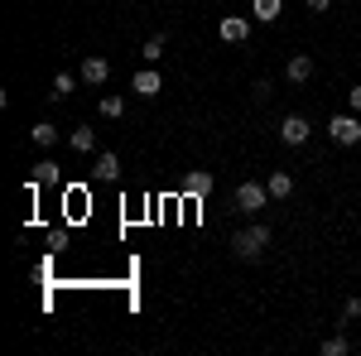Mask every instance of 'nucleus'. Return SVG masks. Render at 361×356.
<instances>
[{
	"label": "nucleus",
	"instance_id": "nucleus-22",
	"mask_svg": "<svg viewBox=\"0 0 361 356\" xmlns=\"http://www.w3.org/2000/svg\"><path fill=\"white\" fill-rule=\"evenodd\" d=\"M347 102H352V111H357V116H361V82L352 87V92H347Z\"/></svg>",
	"mask_w": 361,
	"mask_h": 356
},
{
	"label": "nucleus",
	"instance_id": "nucleus-3",
	"mask_svg": "<svg viewBox=\"0 0 361 356\" xmlns=\"http://www.w3.org/2000/svg\"><path fill=\"white\" fill-rule=\"evenodd\" d=\"M328 135H333V145H361V121L357 116H333Z\"/></svg>",
	"mask_w": 361,
	"mask_h": 356
},
{
	"label": "nucleus",
	"instance_id": "nucleus-12",
	"mask_svg": "<svg viewBox=\"0 0 361 356\" xmlns=\"http://www.w3.org/2000/svg\"><path fill=\"white\" fill-rule=\"evenodd\" d=\"M68 145H73L78 154H92V149H97V130H92V125H73V130H68Z\"/></svg>",
	"mask_w": 361,
	"mask_h": 356
},
{
	"label": "nucleus",
	"instance_id": "nucleus-5",
	"mask_svg": "<svg viewBox=\"0 0 361 356\" xmlns=\"http://www.w3.org/2000/svg\"><path fill=\"white\" fill-rule=\"evenodd\" d=\"M212 188H217V178H212L207 168H188V173H183V192H188L193 202H202Z\"/></svg>",
	"mask_w": 361,
	"mask_h": 356
},
{
	"label": "nucleus",
	"instance_id": "nucleus-15",
	"mask_svg": "<svg viewBox=\"0 0 361 356\" xmlns=\"http://www.w3.org/2000/svg\"><path fill=\"white\" fill-rule=\"evenodd\" d=\"M265 188H270V197H279V202H284V197L294 192V178L279 168V173H270V178H265Z\"/></svg>",
	"mask_w": 361,
	"mask_h": 356
},
{
	"label": "nucleus",
	"instance_id": "nucleus-19",
	"mask_svg": "<svg viewBox=\"0 0 361 356\" xmlns=\"http://www.w3.org/2000/svg\"><path fill=\"white\" fill-rule=\"evenodd\" d=\"M347 352H352V347H347V337H342V332L323 342V356H347Z\"/></svg>",
	"mask_w": 361,
	"mask_h": 356
},
{
	"label": "nucleus",
	"instance_id": "nucleus-13",
	"mask_svg": "<svg viewBox=\"0 0 361 356\" xmlns=\"http://www.w3.org/2000/svg\"><path fill=\"white\" fill-rule=\"evenodd\" d=\"M58 178H63V173H58L54 159H39V164H34V173H29V188H44V183H58Z\"/></svg>",
	"mask_w": 361,
	"mask_h": 356
},
{
	"label": "nucleus",
	"instance_id": "nucleus-17",
	"mask_svg": "<svg viewBox=\"0 0 361 356\" xmlns=\"http://www.w3.org/2000/svg\"><path fill=\"white\" fill-rule=\"evenodd\" d=\"M73 87H78V78H73V73H58V78H54V92H49V97H54V102H63Z\"/></svg>",
	"mask_w": 361,
	"mask_h": 356
},
{
	"label": "nucleus",
	"instance_id": "nucleus-23",
	"mask_svg": "<svg viewBox=\"0 0 361 356\" xmlns=\"http://www.w3.org/2000/svg\"><path fill=\"white\" fill-rule=\"evenodd\" d=\"M347 318H352V323L361 318V299H347Z\"/></svg>",
	"mask_w": 361,
	"mask_h": 356
},
{
	"label": "nucleus",
	"instance_id": "nucleus-18",
	"mask_svg": "<svg viewBox=\"0 0 361 356\" xmlns=\"http://www.w3.org/2000/svg\"><path fill=\"white\" fill-rule=\"evenodd\" d=\"M159 58H164V34L145 39V63H159Z\"/></svg>",
	"mask_w": 361,
	"mask_h": 356
},
{
	"label": "nucleus",
	"instance_id": "nucleus-9",
	"mask_svg": "<svg viewBox=\"0 0 361 356\" xmlns=\"http://www.w3.org/2000/svg\"><path fill=\"white\" fill-rule=\"evenodd\" d=\"M92 178H97V183H121V159H116L111 149H106V154H97V164H92Z\"/></svg>",
	"mask_w": 361,
	"mask_h": 356
},
{
	"label": "nucleus",
	"instance_id": "nucleus-21",
	"mask_svg": "<svg viewBox=\"0 0 361 356\" xmlns=\"http://www.w3.org/2000/svg\"><path fill=\"white\" fill-rule=\"evenodd\" d=\"M308 5V15H328V10H333V0H304Z\"/></svg>",
	"mask_w": 361,
	"mask_h": 356
},
{
	"label": "nucleus",
	"instance_id": "nucleus-11",
	"mask_svg": "<svg viewBox=\"0 0 361 356\" xmlns=\"http://www.w3.org/2000/svg\"><path fill=\"white\" fill-rule=\"evenodd\" d=\"M29 140H34V145H39V149H54L58 140H63V130H58L54 121H39V125H34V130H29Z\"/></svg>",
	"mask_w": 361,
	"mask_h": 356
},
{
	"label": "nucleus",
	"instance_id": "nucleus-14",
	"mask_svg": "<svg viewBox=\"0 0 361 356\" xmlns=\"http://www.w3.org/2000/svg\"><path fill=\"white\" fill-rule=\"evenodd\" d=\"M279 10H284V0H250V15H255L260 25H275Z\"/></svg>",
	"mask_w": 361,
	"mask_h": 356
},
{
	"label": "nucleus",
	"instance_id": "nucleus-10",
	"mask_svg": "<svg viewBox=\"0 0 361 356\" xmlns=\"http://www.w3.org/2000/svg\"><path fill=\"white\" fill-rule=\"evenodd\" d=\"M284 78H289L294 87L308 82V78H313V58H308V54H294L289 63H284Z\"/></svg>",
	"mask_w": 361,
	"mask_h": 356
},
{
	"label": "nucleus",
	"instance_id": "nucleus-6",
	"mask_svg": "<svg viewBox=\"0 0 361 356\" xmlns=\"http://www.w3.org/2000/svg\"><path fill=\"white\" fill-rule=\"evenodd\" d=\"M78 78H82L87 87H106V78H111V63H106V58H82V68H78Z\"/></svg>",
	"mask_w": 361,
	"mask_h": 356
},
{
	"label": "nucleus",
	"instance_id": "nucleus-2",
	"mask_svg": "<svg viewBox=\"0 0 361 356\" xmlns=\"http://www.w3.org/2000/svg\"><path fill=\"white\" fill-rule=\"evenodd\" d=\"M270 202V188L265 183H255V178H246V183H236V212H246V217H255L260 207Z\"/></svg>",
	"mask_w": 361,
	"mask_h": 356
},
{
	"label": "nucleus",
	"instance_id": "nucleus-16",
	"mask_svg": "<svg viewBox=\"0 0 361 356\" xmlns=\"http://www.w3.org/2000/svg\"><path fill=\"white\" fill-rule=\"evenodd\" d=\"M97 111H102L106 121H121V116H126V97H116V92H106V97L97 102Z\"/></svg>",
	"mask_w": 361,
	"mask_h": 356
},
{
	"label": "nucleus",
	"instance_id": "nucleus-4",
	"mask_svg": "<svg viewBox=\"0 0 361 356\" xmlns=\"http://www.w3.org/2000/svg\"><path fill=\"white\" fill-rule=\"evenodd\" d=\"M308 135H313V125H308L304 116H284V121H279V140H284L289 149H299V145H308Z\"/></svg>",
	"mask_w": 361,
	"mask_h": 356
},
{
	"label": "nucleus",
	"instance_id": "nucleus-8",
	"mask_svg": "<svg viewBox=\"0 0 361 356\" xmlns=\"http://www.w3.org/2000/svg\"><path fill=\"white\" fill-rule=\"evenodd\" d=\"M246 39H250L246 15H222V44H246Z\"/></svg>",
	"mask_w": 361,
	"mask_h": 356
},
{
	"label": "nucleus",
	"instance_id": "nucleus-20",
	"mask_svg": "<svg viewBox=\"0 0 361 356\" xmlns=\"http://www.w3.org/2000/svg\"><path fill=\"white\" fill-rule=\"evenodd\" d=\"M250 97H255V106H265V102L275 97V82H265V78H260V82L250 87Z\"/></svg>",
	"mask_w": 361,
	"mask_h": 356
},
{
	"label": "nucleus",
	"instance_id": "nucleus-7",
	"mask_svg": "<svg viewBox=\"0 0 361 356\" xmlns=\"http://www.w3.org/2000/svg\"><path fill=\"white\" fill-rule=\"evenodd\" d=\"M130 92H140V97L149 102V97H159V92H164V78H159V73H154V68L145 63V68H140L135 78H130Z\"/></svg>",
	"mask_w": 361,
	"mask_h": 356
},
{
	"label": "nucleus",
	"instance_id": "nucleus-1",
	"mask_svg": "<svg viewBox=\"0 0 361 356\" xmlns=\"http://www.w3.org/2000/svg\"><path fill=\"white\" fill-rule=\"evenodd\" d=\"M265 246H270V226H265V221H255V226H246V231H236V236H231L236 260H260Z\"/></svg>",
	"mask_w": 361,
	"mask_h": 356
}]
</instances>
